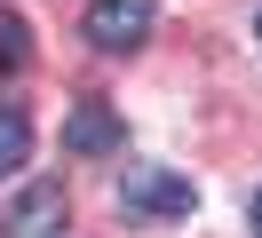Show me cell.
Listing matches in <instances>:
<instances>
[{"instance_id": "6", "label": "cell", "mask_w": 262, "mask_h": 238, "mask_svg": "<svg viewBox=\"0 0 262 238\" xmlns=\"http://www.w3.org/2000/svg\"><path fill=\"white\" fill-rule=\"evenodd\" d=\"M24 56H32V40H24V16H16V8H0V72H16Z\"/></svg>"}, {"instance_id": "5", "label": "cell", "mask_w": 262, "mask_h": 238, "mask_svg": "<svg viewBox=\"0 0 262 238\" xmlns=\"http://www.w3.org/2000/svg\"><path fill=\"white\" fill-rule=\"evenodd\" d=\"M24 159H32V119L8 103V111H0V175H16Z\"/></svg>"}, {"instance_id": "1", "label": "cell", "mask_w": 262, "mask_h": 238, "mask_svg": "<svg viewBox=\"0 0 262 238\" xmlns=\"http://www.w3.org/2000/svg\"><path fill=\"white\" fill-rule=\"evenodd\" d=\"M191 206H199L191 175L159 167V159H127V175H119V214L127 222H191Z\"/></svg>"}, {"instance_id": "4", "label": "cell", "mask_w": 262, "mask_h": 238, "mask_svg": "<svg viewBox=\"0 0 262 238\" xmlns=\"http://www.w3.org/2000/svg\"><path fill=\"white\" fill-rule=\"evenodd\" d=\"M64 214H72L64 183H24L16 206L0 214V238H56V230H64Z\"/></svg>"}, {"instance_id": "8", "label": "cell", "mask_w": 262, "mask_h": 238, "mask_svg": "<svg viewBox=\"0 0 262 238\" xmlns=\"http://www.w3.org/2000/svg\"><path fill=\"white\" fill-rule=\"evenodd\" d=\"M254 40H262V16H254Z\"/></svg>"}, {"instance_id": "3", "label": "cell", "mask_w": 262, "mask_h": 238, "mask_svg": "<svg viewBox=\"0 0 262 238\" xmlns=\"http://www.w3.org/2000/svg\"><path fill=\"white\" fill-rule=\"evenodd\" d=\"M119 143H127V127H119V111L103 103V95H80L64 119V159H112Z\"/></svg>"}, {"instance_id": "2", "label": "cell", "mask_w": 262, "mask_h": 238, "mask_svg": "<svg viewBox=\"0 0 262 238\" xmlns=\"http://www.w3.org/2000/svg\"><path fill=\"white\" fill-rule=\"evenodd\" d=\"M151 24H159V0H88V16H80V32L103 56H135L151 40Z\"/></svg>"}, {"instance_id": "7", "label": "cell", "mask_w": 262, "mask_h": 238, "mask_svg": "<svg viewBox=\"0 0 262 238\" xmlns=\"http://www.w3.org/2000/svg\"><path fill=\"white\" fill-rule=\"evenodd\" d=\"M246 222H254V238H262V190H254V206H246Z\"/></svg>"}]
</instances>
